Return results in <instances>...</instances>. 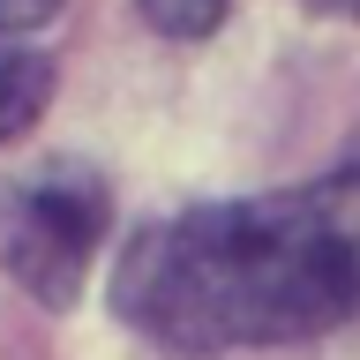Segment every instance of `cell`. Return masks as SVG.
<instances>
[{
  "mask_svg": "<svg viewBox=\"0 0 360 360\" xmlns=\"http://www.w3.org/2000/svg\"><path fill=\"white\" fill-rule=\"evenodd\" d=\"M112 292L135 330L180 353L323 338L360 308V180L150 225L120 255Z\"/></svg>",
  "mask_w": 360,
  "mask_h": 360,
  "instance_id": "cell-1",
  "label": "cell"
},
{
  "mask_svg": "<svg viewBox=\"0 0 360 360\" xmlns=\"http://www.w3.org/2000/svg\"><path fill=\"white\" fill-rule=\"evenodd\" d=\"M105 218H112V195L98 165L45 158L30 173L0 180V263L15 270L22 292L68 308L98 263V248H105Z\"/></svg>",
  "mask_w": 360,
  "mask_h": 360,
  "instance_id": "cell-2",
  "label": "cell"
},
{
  "mask_svg": "<svg viewBox=\"0 0 360 360\" xmlns=\"http://www.w3.org/2000/svg\"><path fill=\"white\" fill-rule=\"evenodd\" d=\"M45 90H53V60L30 45H0V143L45 112Z\"/></svg>",
  "mask_w": 360,
  "mask_h": 360,
  "instance_id": "cell-3",
  "label": "cell"
},
{
  "mask_svg": "<svg viewBox=\"0 0 360 360\" xmlns=\"http://www.w3.org/2000/svg\"><path fill=\"white\" fill-rule=\"evenodd\" d=\"M225 8H233V0H143V15H150L158 30H173V38H202V30H218Z\"/></svg>",
  "mask_w": 360,
  "mask_h": 360,
  "instance_id": "cell-4",
  "label": "cell"
},
{
  "mask_svg": "<svg viewBox=\"0 0 360 360\" xmlns=\"http://www.w3.org/2000/svg\"><path fill=\"white\" fill-rule=\"evenodd\" d=\"M53 8H60V0H0V45L15 38V30H38Z\"/></svg>",
  "mask_w": 360,
  "mask_h": 360,
  "instance_id": "cell-5",
  "label": "cell"
},
{
  "mask_svg": "<svg viewBox=\"0 0 360 360\" xmlns=\"http://www.w3.org/2000/svg\"><path fill=\"white\" fill-rule=\"evenodd\" d=\"M315 8H338V15H360V0H315Z\"/></svg>",
  "mask_w": 360,
  "mask_h": 360,
  "instance_id": "cell-6",
  "label": "cell"
}]
</instances>
